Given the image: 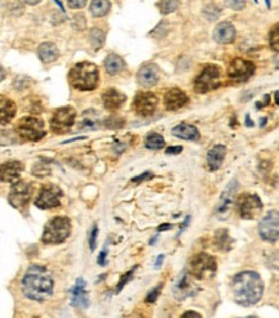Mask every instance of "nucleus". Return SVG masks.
Instances as JSON below:
<instances>
[{"instance_id":"f704fd0d","label":"nucleus","mask_w":279,"mask_h":318,"mask_svg":"<svg viewBox=\"0 0 279 318\" xmlns=\"http://www.w3.org/2000/svg\"><path fill=\"white\" fill-rule=\"evenodd\" d=\"M224 3L233 11H242L246 6V0H224Z\"/></svg>"},{"instance_id":"7ed1b4c3","label":"nucleus","mask_w":279,"mask_h":318,"mask_svg":"<svg viewBox=\"0 0 279 318\" xmlns=\"http://www.w3.org/2000/svg\"><path fill=\"white\" fill-rule=\"evenodd\" d=\"M68 81L77 90H94L99 83V68L92 62H80L70 70Z\"/></svg>"},{"instance_id":"37998d69","label":"nucleus","mask_w":279,"mask_h":318,"mask_svg":"<svg viewBox=\"0 0 279 318\" xmlns=\"http://www.w3.org/2000/svg\"><path fill=\"white\" fill-rule=\"evenodd\" d=\"M106 257H107V250L104 249V250H102V253L99 254V257H98V264L104 265V263H106Z\"/></svg>"},{"instance_id":"5701e85b","label":"nucleus","mask_w":279,"mask_h":318,"mask_svg":"<svg viewBox=\"0 0 279 318\" xmlns=\"http://www.w3.org/2000/svg\"><path fill=\"white\" fill-rule=\"evenodd\" d=\"M226 155V147L224 145H216L207 152L206 161L210 171H216L223 165Z\"/></svg>"},{"instance_id":"2eb2a0df","label":"nucleus","mask_w":279,"mask_h":318,"mask_svg":"<svg viewBox=\"0 0 279 318\" xmlns=\"http://www.w3.org/2000/svg\"><path fill=\"white\" fill-rule=\"evenodd\" d=\"M135 112L140 116H149L156 111L158 106V98L151 92H139L134 98Z\"/></svg>"},{"instance_id":"13d9d810","label":"nucleus","mask_w":279,"mask_h":318,"mask_svg":"<svg viewBox=\"0 0 279 318\" xmlns=\"http://www.w3.org/2000/svg\"><path fill=\"white\" fill-rule=\"evenodd\" d=\"M254 2H255V3H257V0H254Z\"/></svg>"},{"instance_id":"ea45409f","label":"nucleus","mask_w":279,"mask_h":318,"mask_svg":"<svg viewBox=\"0 0 279 318\" xmlns=\"http://www.w3.org/2000/svg\"><path fill=\"white\" fill-rule=\"evenodd\" d=\"M152 178H153V174L149 173V171H147V173H143V174H140V175H138V176H135V178L131 179V183L138 184V183H142V182L148 181V179H152Z\"/></svg>"},{"instance_id":"b1692460","label":"nucleus","mask_w":279,"mask_h":318,"mask_svg":"<svg viewBox=\"0 0 279 318\" xmlns=\"http://www.w3.org/2000/svg\"><path fill=\"white\" fill-rule=\"evenodd\" d=\"M99 126H101V119L95 110H87L81 114L78 121L80 130H97Z\"/></svg>"},{"instance_id":"f3484780","label":"nucleus","mask_w":279,"mask_h":318,"mask_svg":"<svg viewBox=\"0 0 279 318\" xmlns=\"http://www.w3.org/2000/svg\"><path fill=\"white\" fill-rule=\"evenodd\" d=\"M137 80L143 88L154 87L160 80V68L157 67V64H143L139 68V71H138Z\"/></svg>"},{"instance_id":"f8f14e48","label":"nucleus","mask_w":279,"mask_h":318,"mask_svg":"<svg viewBox=\"0 0 279 318\" xmlns=\"http://www.w3.org/2000/svg\"><path fill=\"white\" fill-rule=\"evenodd\" d=\"M238 190V181L237 179H232L229 182L225 190L221 192L220 200H219L218 205H216V215L219 219H226L229 213L232 211V207L235 202V195H237Z\"/></svg>"},{"instance_id":"9b49d317","label":"nucleus","mask_w":279,"mask_h":318,"mask_svg":"<svg viewBox=\"0 0 279 318\" xmlns=\"http://www.w3.org/2000/svg\"><path fill=\"white\" fill-rule=\"evenodd\" d=\"M260 237L268 242L279 241V211L270 210L259 223Z\"/></svg>"},{"instance_id":"2f4dec72","label":"nucleus","mask_w":279,"mask_h":318,"mask_svg":"<svg viewBox=\"0 0 279 318\" xmlns=\"http://www.w3.org/2000/svg\"><path fill=\"white\" fill-rule=\"evenodd\" d=\"M145 147L149 150H161L165 146V139L157 133H151L145 138Z\"/></svg>"},{"instance_id":"a211bd4d","label":"nucleus","mask_w":279,"mask_h":318,"mask_svg":"<svg viewBox=\"0 0 279 318\" xmlns=\"http://www.w3.org/2000/svg\"><path fill=\"white\" fill-rule=\"evenodd\" d=\"M23 171V164L20 161H7L0 166V178L3 183H16Z\"/></svg>"},{"instance_id":"423d86ee","label":"nucleus","mask_w":279,"mask_h":318,"mask_svg":"<svg viewBox=\"0 0 279 318\" xmlns=\"http://www.w3.org/2000/svg\"><path fill=\"white\" fill-rule=\"evenodd\" d=\"M16 131L21 138L30 142H37L45 137L44 123L35 116L22 117L16 126Z\"/></svg>"},{"instance_id":"9d476101","label":"nucleus","mask_w":279,"mask_h":318,"mask_svg":"<svg viewBox=\"0 0 279 318\" xmlns=\"http://www.w3.org/2000/svg\"><path fill=\"white\" fill-rule=\"evenodd\" d=\"M32 196V186L26 181H17L13 183L8 193V202L14 209H23L27 206Z\"/></svg>"},{"instance_id":"0eeeda50","label":"nucleus","mask_w":279,"mask_h":318,"mask_svg":"<svg viewBox=\"0 0 279 318\" xmlns=\"http://www.w3.org/2000/svg\"><path fill=\"white\" fill-rule=\"evenodd\" d=\"M220 68L214 64H209L200 73L194 80V90L200 94L215 90L220 87Z\"/></svg>"},{"instance_id":"79ce46f5","label":"nucleus","mask_w":279,"mask_h":318,"mask_svg":"<svg viewBox=\"0 0 279 318\" xmlns=\"http://www.w3.org/2000/svg\"><path fill=\"white\" fill-rule=\"evenodd\" d=\"M182 151H183L182 146H175V147L173 146V147L166 148L165 152H166V155H179Z\"/></svg>"},{"instance_id":"c756f323","label":"nucleus","mask_w":279,"mask_h":318,"mask_svg":"<svg viewBox=\"0 0 279 318\" xmlns=\"http://www.w3.org/2000/svg\"><path fill=\"white\" fill-rule=\"evenodd\" d=\"M214 242H215L216 248H218L219 250L226 251L230 250V248H232V238H230V236H229L226 229H219V231L216 232Z\"/></svg>"},{"instance_id":"bb28decb","label":"nucleus","mask_w":279,"mask_h":318,"mask_svg":"<svg viewBox=\"0 0 279 318\" xmlns=\"http://www.w3.org/2000/svg\"><path fill=\"white\" fill-rule=\"evenodd\" d=\"M16 112H17V107H16V103L13 100L2 95V102H0V121H2V125L8 124L16 116Z\"/></svg>"},{"instance_id":"4d7b16f0","label":"nucleus","mask_w":279,"mask_h":318,"mask_svg":"<svg viewBox=\"0 0 279 318\" xmlns=\"http://www.w3.org/2000/svg\"><path fill=\"white\" fill-rule=\"evenodd\" d=\"M2 79H4V70L2 68Z\"/></svg>"},{"instance_id":"4468645a","label":"nucleus","mask_w":279,"mask_h":318,"mask_svg":"<svg viewBox=\"0 0 279 318\" xmlns=\"http://www.w3.org/2000/svg\"><path fill=\"white\" fill-rule=\"evenodd\" d=\"M238 213L242 219H254L261 213L262 202L257 195L246 193L237 201Z\"/></svg>"},{"instance_id":"8fccbe9b","label":"nucleus","mask_w":279,"mask_h":318,"mask_svg":"<svg viewBox=\"0 0 279 318\" xmlns=\"http://www.w3.org/2000/svg\"><path fill=\"white\" fill-rule=\"evenodd\" d=\"M26 3L30 4V6H35V4H39L42 0H25Z\"/></svg>"},{"instance_id":"c03bdc74","label":"nucleus","mask_w":279,"mask_h":318,"mask_svg":"<svg viewBox=\"0 0 279 318\" xmlns=\"http://www.w3.org/2000/svg\"><path fill=\"white\" fill-rule=\"evenodd\" d=\"M162 262H164V255H158V257H157V260H156V264H154V268H156V269H158L160 265L162 264Z\"/></svg>"},{"instance_id":"c85d7f7f","label":"nucleus","mask_w":279,"mask_h":318,"mask_svg":"<svg viewBox=\"0 0 279 318\" xmlns=\"http://www.w3.org/2000/svg\"><path fill=\"white\" fill-rule=\"evenodd\" d=\"M89 11L93 17H104L111 11V3L109 0H92L89 6Z\"/></svg>"},{"instance_id":"dca6fc26","label":"nucleus","mask_w":279,"mask_h":318,"mask_svg":"<svg viewBox=\"0 0 279 318\" xmlns=\"http://www.w3.org/2000/svg\"><path fill=\"white\" fill-rule=\"evenodd\" d=\"M197 286L190 279L189 273L187 271L183 272L178 281L175 282L173 289V294L178 300H184V299L189 298V296H194L197 293Z\"/></svg>"},{"instance_id":"a19ab883","label":"nucleus","mask_w":279,"mask_h":318,"mask_svg":"<svg viewBox=\"0 0 279 318\" xmlns=\"http://www.w3.org/2000/svg\"><path fill=\"white\" fill-rule=\"evenodd\" d=\"M67 4L72 9H81L87 4V0H67Z\"/></svg>"},{"instance_id":"6e6d98bb","label":"nucleus","mask_w":279,"mask_h":318,"mask_svg":"<svg viewBox=\"0 0 279 318\" xmlns=\"http://www.w3.org/2000/svg\"><path fill=\"white\" fill-rule=\"evenodd\" d=\"M265 3H266V6H268V8H270V7H271L270 0H265Z\"/></svg>"},{"instance_id":"58836bf2","label":"nucleus","mask_w":279,"mask_h":318,"mask_svg":"<svg viewBox=\"0 0 279 318\" xmlns=\"http://www.w3.org/2000/svg\"><path fill=\"white\" fill-rule=\"evenodd\" d=\"M97 237H98V226L94 224L92 231L89 232V248L92 251H94L95 248H97Z\"/></svg>"},{"instance_id":"1a4fd4ad","label":"nucleus","mask_w":279,"mask_h":318,"mask_svg":"<svg viewBox=\"0 0 279 318\" xmlns=\"http://www.w3.org/2000/svg\"><path fill=\"white\" fill-rule=\"evenodd\" d=\"M76 120V111L73 107L66 106L56 110L51 119L52 131L57 134L67 133L73 126Z\"/></svg>"},{"instance_id":"7c9ffc66","label":"nucleus","mask_w":279,"mask_h":318,"mask_svg":"<svg viewBox=\"0 0 279 318\" xmlns=\"http://www.w3.org/2000/svg\"><path fill=\"white\" fill-rule=\"evenodd\" d=\"M89 42L90 45L93 47V49H101L104 45V42H106V33L101 30V28H92L89 32Z\"/></svg>"},{"instance_id":"20e7f679","label":"nucleus","mask_w":279,"mask_h":318,"mask_svg":"<svg viewBox=\"0 0 279 318\" xmlns=\"http://www.w3.org/2000/svg\"><path fill=\"white\" fill-rule=\"evenodd\" d=\"M71 234V221L67 217H54L48 222L43 231L42 241L45 245H58Z\"/></svg>"},{"instance_id":"3c124183","label":"nucleus","mask_w":279,"mask_h":318,"mask_svg":"<svg viewBox=\"0 0 279 318\" xmlns=\"http://www.w3.org/2000/svg\"><path fill=\"white\" fill-rule=\"evenodd\" d=\"M266 121H268V120H266V117H262L261 120H260V123H261V124H260V125H261V128H262V126H265Z\"/></svg>"},{"instance_id":"a18cd8bd","label":"nucleus","mask_w":279,"mask_h":318,"mask_svg":"<svg viewBox=\"0 0 279 318\" xmlns=\"http://www.w3.org/2000/svg\"><path fill=\"white\" fill-rule=\"evenodd\" d=\"M183 317H201V314L200 313H195V312H185L184 314H183Z\"/></svg>"},{"instance_id":"aec40b11","label":"nucleus","mask_w":279,"mask_h":318,"mask_svg":"<svg viewBox=\"0 0 279 318\" xmlns=\"http://www.w3.org/2000/svg\"><path fill=\"white\" fill-rule=\"evenodd\" d=\"M71 304L78 309H87L89 307V296L85 291V282L81 278L76 281V285L70 290Z\"/></svg>"},{"instance_id":"864d4df0","label":"nucleus","mask_w":279,"mask_h":318,"mask_svg":"<svg viewBox=\"0 0 279 318\" xmlns=\"http://www.w3.org/2000/svg\"><path fill=\"white\" fill-rule=\"evenodd\" d=\"M275 103L279 106V90L278 92H275Z\"/></svg>"},{"instance_id":"5fc2aeb1","label":"nucleus","mask_w":279,"mask_h":318,"mask_svg":"<svg viewBox=\"0 0 279 318\" xmlns=\"http://www.w3.org/2000/svg\"><path fill=\"white\" fill-rule=\"evenodd\" d=\"M275 66H276V68L279 70V56H278V58L275 59Z\"/></svg>"},{"instance_id":"39448f33","label":"nucleus","mask_w":279,"mask_h":318,"mask_svg":"<svg viewBox=\"0 0 279 318\" xmlns=\"http://www.w3.org/2000/svg\"><path fill=\"white\" fill-rule=\"evenodd\" d=\"M216 264L215 258L206 253H198L190 259L189 263V272L193 277L197 279L211 278L216 273Z\"/></svg>"},{"instance_id":"412c9836","label":"nucleus","mask_w":279,"mask_h":318,"mask_svg":"<svg viewBox=\"0 0 279 318\" xmlns=\"http://www.w3.org/2000/svg\"><path fill=\"white\" fill-rule=\"evenodd\" d=\"M235 28L230 22H220L212 32V38L219 44H230L235 39Z\"/></svg>"},{"instance_id":"49530a36","label":"nucleus","mask_w":279,"mask_h":318,"mask_svg":"<svg viewBox=\"0 0 279 318\" xmlns=\"http://www.w3.org/2000/svg\"><path fill=\"white\" fill-rule=\"evenodd\" d=\"M171 224H168V223H165V224H161V226L158 227V232H162V231H168V229H170L171 228Z\"/></svg>"},{"instance_id":"603ef678","label":"nucleus","mask_w":279,"mask_h":318,"mask_svg":"<svg viewBox=\"0 0 279 318\" xmlns=\"http://www.w3.org/2000/svg\"><path fill=\"white\" fill-rule=\"evenodd\" d=\"M54 2H56V3H57V4H58V6H59V8H61V11H62V12H64V8H63V6H62V3H61V2H59V0H54Z\"/></svg>"},{"instance_id":"e433bc0d","label":"nucleus","mask_w":279,"mask_h":318,"mask_svg":"<svg viewBox=\"0 0 279 318\" xmlns=\"http://www.w3.org/2000/svg\"><path fill=\"white\" fill-rule=\"evenodd\" d=\"M204 14L209 21H214L219 17V9L215 6H207L204 9Z\"/></svg>"},{"instance_id":"393cba45","label":"nucleus","mask_w":279,"mask_h":318,"mask_svg":"<svg viewBox=\"0 0 279 318\" xmlns=\"http://www.w3.org/2000/svg\"><path fill=\"white\" fill-rule=\"evenodd\" d=\"M171 134L179 139L184 140H198L200 131L194 125L190 124H179L175 128L171 129Z\"/></svg>"},{"instance_id":"de8ad7c7","label":"nucleus","mask_w":279,"mask_h":318,"mask_svg":"<svg viewBox=\"0 0 279 318\" xmlns=\"http://www.w3.org/2000/svg\"><path fill=\"white\" fill-rule=\"evenodd\" d=\"M189 221H190V217H189V215H188V217L185 218V222L182 224V227H180V232L184 231V229L187 228V226H188V223H189Z\"/></svg>"},{"instance_id":"6e6552de","label":"nucleus","mask_w":279,"mask_h":318,"mask_svg":"<svg viewBox=\"0 0 279 318\" xmlns=\"http://www.w3.org/2000/svg\"><path fill=\"white\" fill-rule=\"evenodd\" d=\"M62 197H63V192L61 188L56 184L48 183L40 188L35 205L42 210L53 209V207H58L61 205Z\"/></svg>"},{"instance_id":"473e14b6","label":"nucleus","mask_w":279,"mask_h":318,"mask_svg":"<svg viewBox=\"0 0 279 318\" xmlns=\"http://www.w3.org/2000/svg\"><path fill=\"white\" fill-rule=\"evenodd\" d=\"M160 12L162 14L173 13L179 7V0H160Z\"/></svg>"},{"instance_id":"4c0bfd02","label":"nucleus","mask_w":279,"mask_h":318,"mask_svg":"<svg viewBox=\"0 0 279 318\" xmlns=\"http://www.w3.org/2000/svg\"><path fill=\"white\" fill-rule=\"evenodd\" d=\"M161 290H162V285H157L156 288L152 289V290L148 293V295H147V298H145V303H154V301L158 299Z\"/></svg>"},{"instance_id":"cd10ccee","label":"nucleus","mask_w":279,"mask_h":318,"mask_svg":"<svg viewBox=\"0 0 279 318\" xmlns=\"http://www.w3.org/2000/svg\"><path fill=\"white\" fill-rule=\"evenodd\" d=\"M104 67L109 75H116L125 68V62L116 53H111L104 59Z\"/></svg>"},{"instance_id":"09e8293b","label":"nucleus","mask_w":279,"mask_h":318,"mask_svg":"<svg viewBox=\"0 0 279 318\" xmlns=\"http://www.w3.org/2000/svg\"><path fill=\"white\" fill-rule=\"evenodd\" d=\"M246 125L249 126V128L254 126V123H252L251 119H250V115H246Z\"/></svg>"},{"instance_id":"6ab92c4d","label":"nucleus","mask_w":279,"mask_h":318,"mask_svg":"<svg viewBox=\"0 0 279 318\" xmlns=\"http://www.w3.org/2000/svg\"><path fill=\"white\" fill-rule=\"evenodd\" d=\"M188 103V95L178 88L168 90L164 97V104L169 111H176Z\"/></svg>"},{"instance_id":"72a5a7b5","label":"nucleus","mask_w":279,"mask_h":318,"mask_svg":"<svg viewBox=\"0 0 279 318\" xmlns=\"http://www.w3.org/2000/svg\"><path fill=\"white\" fill-rule=\"evenodd\" d=\"M269 44L274 52L279 53V25H275L269 33Z\"/></svg>"},{"instance_id":"4be33fe9","label":"nucleus","mask_w":279,"mask_h":318,"mask_svg":"<svg viewBox=\"0 0 279 318\" xmlns=\"http://www.w3.org/2000/svg\"><path fill=\"white\" fill-rule=\"evenodd\" d=\"M102 99H103V104L107 110H109V111H116V110H118L124 103H125L126 97L124 93L120 92V90L109 88V89L104 90L103 92Z\"/></svg>"},{"instance_id":"f257e3e1","label":"nucleus","mask_w":279,"mask_h":318,"mask_svg":"<svg viewBox=\"0 0 279 318\" xmlns=\"http://www.w3.org/2000/svg\"><path fill=\"white\" fill-rule=\"evenodd\" d=\"M53 286L54 282L51 272L43 265L28 267L21 282L23 295L39 303L48 300L53 295Z\"/></svg>"},{"instance_id":"c9c22d12","label":"nucleus","mask_w":279,"mask_h":318,"mask_svg":"<svg viewBox=\"0 0 279 318\" xmlns=\"http://www.w3.org/2000/svg\"><path fill=\"white\" fill-rule=\"evenodd\" d=\"M137 268L138 267H137V265H135L134 268H131V271L126 272V273L124 274L123 277H121L120 282H118V285H117V288H116V293H120V291L123 290V288L126 285V282H128L129 279H131V276H133V273H134V272L137 271Z\"/></svg>"},{"instance_id":"a878e982","label":"nucleus","mask_w":279,"mask_h":318,"mask_svg":"<svg viewBox=\"0 0 279 318\" xmlns=\"http://www.w3.org/2000/svg\"><path fill=\"white\" fill-rule=\"evenodd\" d=\"M37 56L43 63H52L59 57V50L54 43L44 42L37 48Z\"/></svg>"},{"instance_id":"f03ea898","label":"nucleus","mask_w":279,"mask_h":318,"mask_svg":"<svg viewBox=\"0 0 279 318\" xmlns=\"http://www.w3.org/2000/svg\"><path fill=\"white\" fill-rule=\"evenodd\" d=\"M232 291L235 303L242 307H251L257 304L261 299L264 293V282L256 272H241L233 278Z\"/></svg>"},{"instance_id":"ddd939ff","label":"nucleus","mask_w":279,"mask_h":318,"mask_svg":"<svg viewBox=\"0 0 279 318\" xmlns=\"http://www.w3.org/2000/svg\"><path fill=\"white\" fill-rule=\"evenodd\" d=\"M255 73V64L242 58H235L228 67V76L233 83H245Z\"/></svg>"}]
</instances>
